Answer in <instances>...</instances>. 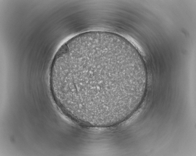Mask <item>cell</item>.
<instances>
[{
  "instance_id": "6da1fadb",
  "label": "cell",
  "mask_w": 196,
  "mask_h": 156,
  "mask_svg": "<svg viewBox=\"0 0 196 156\" xmlns=\"http://www.w3.org/2000/svg\"><path fill=\"white\" fill-rule=\"evenodd\" d=\"M51 81L59 105L72 117L105 127L120 123L132 112L145 77L125 43L90 37L65 49Z\"/></svg>"
}]
</instances>
